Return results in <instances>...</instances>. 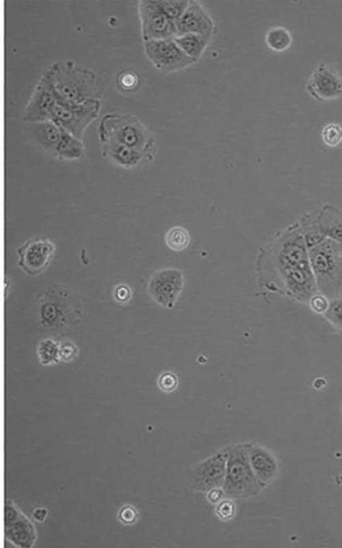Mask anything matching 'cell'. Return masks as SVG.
Instances as JSON below:
<instances>
[{
    "label": "cell",
    "mask_w": 342,
    "mask_h": 548,
    "mask_svg": "<svg viewBox=\"0 0 342 548\" xmlns=\"http://www.w3.org/2000/svg\"><path fill=\"white\" fill-rule=\"evenodd\" d=\"M53 154L60 160H78L84 156L82 140L61 127V135Z\"/></svg>",
    "instance_id": "cell-19"
},
{
    "label": "cell",
    "mask_w": 342,
    "mask_h": 548,
    "mask_svg": "<svg viewBox=\"0 0 342 548\" xmlns=\"http://www.w3.org/2000/svg\"><path fill=\"white\" fill-rule=\"evenodd\" d=\"M137 8L144 42L173 38L176 36L174 22L164 14L157 0L139 1Z\"/></svg>",
    "instance_id": "cell-7"
},
{
    "label": "cell",
    "mask_w": 342,
    "mask_h": 548,
    "mask_svg": "<svg viewBox=\"0 0 342 548\" xmlns=\"http://www.w3.org/2000/svg\"><path fill=\"white\" fill-rule=\"evenodd\" d=\"M324 142L330 147H336L342 142V126L337 123L326 125L321 131Z\"/></svg>",
    "instance_id": "cell-26"
},
{
    "label": "cell",
    "mask_w": 342,
    "mask_h": 548,
    "mask_svg": "<svg viewBox=\"0 0 342 548\" xmlns=\"http://www.w3.org/2000/svg\"><path fill=\"white\" fill-rule=\"evenodd\" d=\"M66 290L53 288L43 295L46 298L41 301L40 318L41 323L47 327H57L66 322Z\"/></svg>",
    "instance_id": "cell-14"
},
{
    "label": "cell",
    "mask_w": 342,
    "mask_h": 548,
    "mask_svg": "<svg viewBox=\"0 0 342 548\" xmlns=\"http://www.w3.org/2000/svg\"><path fill=\"white\" fill-rule=\"evenodd\" d=\"M157 385L161 391L170 393L177 388L179 379L174 373L165 371L159 375Z\"/></svg>",
    "instance_id": "cell-28"
},
{
    "label": "cell",
    "mask_w": 342,
    "mask_h": 548,
    "mask_svg": "<svg viewBox=\"0 0 342 548\" xmlns=\"http://www.w3.org/2000/svg\"><path fill=\"white\" fill-rule=\"evenodd\" d=\"M168 247L174 251L185 249L189 244L190 236L188 231L181 226H174L169 229L165 236Z\"/></svg>",
    "instance_id": "cell-23"
},
{
    "label": "cell",
    "mask_w": 342,
    "mask_h": 548,
    "mask_svg": "<svg viewBox=\"0 0 342 548\" xmlns=\"http://www.w3.org/2000/svg\"><path fill=\"white\" fill-rule=\"evenodd\" d=\"M28 132L42 148L53 153L61 135V127L51 120L30 123Z\"/></svg>",
    "instance_id": "cell-17"
},
{
    "label": "cell",
    "mask_w": 342,
    "mask_h": 548,
    "mask_svg": "<svg viewBox=\"0 0 342 548\" xmlns=\"http://www.w3.org/2000/svg\"><path fill=\"white\" fill-rule=\"evenodd\" d=\"M46 71L58 95L69 103L101 100L105 89L104 81L94 71L71 60L55 62Z\"/></svg>",
    "instance_id": "cell-1"
},
{
    "label": "cell",
    "mask_w": 342,
    "mask_h": 548,
    "mask_svg": "<svg viewBox=\"0 0 342 548\" xmlns=\"http://www.w3.org/2000/svg\"><path fill=\"white\" fill-rule=\"evenodd\" d=\"M5 536L21 547H31L36 539L34 525L12 501L5 505Z\"/></svg>",
    "instance_id": "cell-12"
},
{
    "label": "cell",
    "mask_w": 342,
    "mask_h": 548,
    "mask_svg": "<svg viewBox=\"0 0 342 548\" xmlns=\"http://www.w3.org/2000/svg\"><path fill=\"white\" fill-rule=\"evenodd\" d=\"M60 342L51 338L41 340L36 349L39 362L44 366L58 363L60 360Z\"/></svg>",
    "instance_id": "cell-22"
},
{
    "label": "cell",
    "mask_w": 342,
    "mask_h": 548,
    "mask_svg": "<svg viewBox=\"0 0 342 548\" xmlns=\"http://www.w3.org/2000/svg\"><path fill=\"white\" fill-rule=\"evenodd\" d=\"M183 275L176 269H164L155 272L150 278L148 291L158 304L166 308L174 306L183 290Z\"/></svg>",
    "instance_id": "cell-10"
},
{
    "label": "cell",
    "mask_w": 342,
    "mask_h": 548,
    "mask_svg": "<svg viewBox=\"0 0 342 548\" xmlns=\"http://www.w3.org/2000/svg\"><path fill=\"white\" fill-rule=\"evenodd\" d=\"M249 444L228 448L226 475L222 484L224 497L245 499L259 494L265 486L258 480L251 467Z\"/></svg>",
    "instance_id": "cell-3"
},
{
    "label": "cell",
    "mask_w": 342,
    "mask_h": 548,
    "mask_svg": "<svg viewBox=\"0 0 342 548\" xmlns=\"http://www.w3.org/2000/svg\"><path fill=\"white\" fill-rule=\"evenodd\" d=\"M228 449L196 464L191 470L189 485L194 491L207 492L220 487L226 475Z\"/></svg>",
    "instance_id": "cell-9"
},
{
    "label": "cell",
    "mask_w": 342,
    "mask_h": 548,
    "mask_svg": "<svg viewBox=\"0 0 342 548\" xmlns=\"http://www.w3.org/2000/svg\"><path fill=\"white\" fill-rule=\"evenodd\" d=\"M308 265L306 253L301 244L293 240L286 242L279 252L277 261L281 278L294 269Z\"/></svg>",
    "instance_id": "cell-18"
},
{
    "label": "cell",
    "mask_w": 342,
    "mask_h": 548,
    "mask_svg": "<svg viewBox=\"0 0 342 548\" xmlns=\"http://www.w3.org/2000/svg\"><path fill=\"white\" fill-rule=\"evenodd\" d=\"M118 516L120 521L123 524L132 525L137 521L139 514L134 506L126 504L120 509Z\"/></svg>",
    "instance_id": "cell-31"
},
{
    "label": "cell",
    "mask_w": 342,
    "mask_h": 548,
    "mask_svg": "<svg viewBox=\"0 0 342 548\" xmlns=\"http://www.w3.org/2000/svg\"><path fill=\"white\" fill-rule=\"evenodd\" d=\"M101 144L102 155L121 168H133L146 157L138 151L114 141L107 140Z\"/></svg>",
    "instance_id": "cell-16"
},
{
    "label": "cell",
    "mask_w": 342,
    "mask_h": 548,
    "mask_svg": "<svg viewBox=\"0 0 342 548\" xmlns=\"http://www.w3.org/2000/svg\"><path fill=\"white\" fill-rule=\"evenodd\" d=\"M162 11L173 22H176L184 13L189 1L157 0Z\"/></svg>",
    "instance_id": "cell-25"
},
{
    "label": "cell",
    "mask_w": 342,
    "mask_h": 548,
    "mask_svg": "<svg viewBox=\"0 0 342 548\" xmlns=\"http://www.w3.org/2000/svg\"><path fill=\"white\" fill-rule=\"evenodd\" d=\"M101 108V100H90L82 103H73L59 95L51 116L57 125L82 140L87 127L96 119Z\"/></svg>",
    "instance_id": "cell-4"
},
{
    "label": "cell",
    "mask_w": 342,
    "mask_h": 548,
    "mask_svg": "<svg viewBox=\"0 0 342 548\" xmlns=\"http://www.w3.org/2000/svg\"><path fill=\"white\" fill-rule=\"evenodd\" d=\"M306 89L319 101L334 99L342 95V77L335 68L321 62L311 74Z\"/></svg>",
    "instance_id": "cell-11"
},
{
    "label": "cell",
    "mask_w": 342,
    "mask_h": 548,
    "mask_svg": "<svg viewBox=\"0 0 342 548\" xmlns=\"http://www.w3.org/2000/svg\"><path fill=\"white\" fill-rule=\"evenodd\" d=\"M249 460L258 480L265 486L272 482L278 472L276 457L267 449L254 444L248 445Z\"/></svg>",
    "instance_id": "cell-15"
},
{
    "label": "cell",
    "mask_w": 342,
    "mask_h": 548,
    "mask_svg": "<svg viewBox=\"0 0 342 548\" xmlns=\"http://www.w3.org/2000/svg\"><path fill=\"white\" fill-rule=\"evenodd\" d=\"M98 135L100 142L111 140L143 153L150 154L154 139L141 121L131 114L107 113L99 122Z\"/></svg>",
    "instance_id": "cell-2"
},
{
    "label": "cell",
    "mask_w": 342,
    "mask_h": 548,
    "mask_svg": "<svg viewBox=\"0 0 342 548\" xmlns=\"http://www.w3.org/2000/svg\"><path fill=\"white\" fill-rule=\"evenodd\" d=\"M114 296L118 303H124L131 299L132 291L129 286L120 284L115 287Z\"/></svg>",
    "instance_id": "cell-32"
},
{
    "label": "cell",
    "mask_w": 342,
    "mask_h": 548,
    "mask_svg": "<svg viewBox=\"0 0 342 548\" xmlns=\"http://www.w3.org/2000/svg\"><path fill=\"white\" fill-rule=\"evenodd\" d=\"M224 496V493L223 489L220 487H216L207 491L206 497L211 503L216 504L223 499Z\"/></svg>",
    "instance_id": "cell-33"
},
{
    "label": "cell",
    "mask_w": 342,
    "mask_h": 548,
    "mask_svg": "<svg viewBox=\"0 0 342 548\" xmlns=\"http://www.w3.org/2000/svg\"><path fill=\"white\" fill-rule=\"evenodd\" d=\"M79 353L78 347L72 341L60 342V360L64 362L75 360Z\"/></svg>",
    "instance_id": "cell-29"
},
{
    "label": "cell",
    "mask_w": 342,
    "mask_h": 548,
    "mask_svg": "<svg viewBox=\"0 0 342 548\" xmlns=\"http://www.w3.org/2000/svg\"><path fill=\"white\" fill-rule=\"evenodd\" d=\"M144 49L150 63L162 73H174L196 62L183 53L173 38L144 41Z\"/></svg>",
    "instance_id": "cell-5"
},
{
    "label": "cell",
    "mask_w": 342,
    "mask_h": 548,
    "mask_svg": "<svg viewBox=\"0 0 342 548\" xmlns=\"http://www.w3.org/2000/svg\"><path fill=\"white\" fill-rule=\"evenodd\" d=\"M58 94L46 71L42 74L22 114L27 123L51 120Z\"/></svg>",
    "instance_id": "cell-8"
},
{
    "label": "cell",
    "mask_w": 342,
    "mask_h": 548,
    "mask_svg": "<svg viewBox=\"0 0 342 548\" xmlns=\"http://www.w3.org/2000/svg\"><path fill=\"white\" fill-rule=\"evenodd\" d=\"M322 316L342 335V297L330 299L328 308Z\"/></svg>",
    "instance_id": "cell-24"
},
{
    "label": "cell",
    "mask_w": 342,
    "mask_h": 548,
    "mask_svg": "<svg viewBox=\"0 0 342 548\" xmlns=\"http://www.w3.org/2000/svg\"><path fill=\"white\" fill-rule=\"evenodd\" d=\"M56 248L48 237L40 236L28 239L16 250L18 266L27 275L42 273L51 262Z\"/></svg>",
    "instance_id": "cell-6"
},
{
    "label": "cell",
    "mask_w": 342,
    "mask_h": 548,
    "mask_svg": "<svg viewBox=\"0 0 342 548\" xmlns=\"http://www.w3.org/2000/svg\"><path fill=\"white\" fill-rule=\"evenodd\" d=\"M215 512L221 521H228L236 514V505L231 498L222 499L215 504Z\"/></svg>",
    "instance_id": "cell-27"
},
{
    "label": "cell",
    "mask_w": 342,
    "mask_h": 548,
    "mask_svg": "<svg viewBox=\"0 0 342 548\" xmlns=\"http://www.w3.org/2000/svg\"><path fill=\"white\" fill-rule=\"evenodd\" d=\"M212 38L197 34H185L176 36L173 39L185 55L196 62L203 55Z\"/></svg>",
    "instance_id": "cell-20"
},
{
    "label": "cell",
    "mask_w": 342,
    "mask_h": 548,
    "mask_svg": "<svg viewBox=\"0 0 342 548\" xmlns=\"http://www.w3.org/2000/svg\"><path fill=\"white\" fill-rule=\"evenodd\" d=\"M265 40L270 49L277 52H282L291 46L292 36L287 28L282 26H276L270 28L266 32Z\"/></svg>",
    "instance_id": "cell-21"
},
{
    "label": "cell",
    "mask_w": 342,
    "mask_h": 548,
    "mask_svg": "<svg viewBox=\"0 0 342 548\" xmlns=\"http://www.w3.org/2000/svg\"><path fill=\"white\" fill-rule=\"evenodd\" d=\"M329 303L330 299L318 292L310 298L307 305L315 313L323 315L327 310Z\"/></svg>",
    "instance_id": "cell-30"
},
{
    "label": "cell",
    "mask_w": 342,
    "mask_h": 548,
    "mask_svg": "<svg viewBox=\"0 0 342 548\" xmlns=\"http://www.w3.org/2000/svg\"><path fill=\"white\" fill-rule=\"evenodd\" d=\"M47 511L44 508H38L36 509L34 514V518L38 522H42L44 521L45 518L47 517Z\"/></svg>",
    "instance_id": "cell-34"
},
{
    "label": "cell",
    "mask_w": 342,
    "mask_h": 548,
    "mask_svg": "<svg viewBox=\"0 0 342 548\" xmlns=\"http://www.w3.org/2000/svg\"><path fill=\"white\" fill-rule=\"evenodd\" d=\"M174 24L176 36L197 34L213 37L215 32L212 17L198 1H189L185 11Z\"/></svg>",
    "instance_id": "cell-13"
}]
</instances>
